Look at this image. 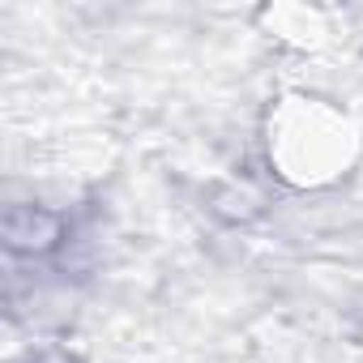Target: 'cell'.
Instances as JSON below:
<instances>
[{"label":"cell","mask_w":363,"mask_h":363,"mask_svg":"<svg viewBox=\"0 0 363 363\" xmlns=\"http://www.w3.org/2000/svg\"><path fill=\"white\" fill-rule=\"evenodd\" d=\"M56 235H60V214L30 210V206H13L5 214V240L13 252H43L56 244Z\"/></svg>","instance_id":"cell-1"}]
</instances>
